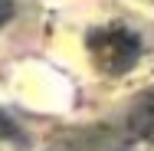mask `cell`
Here are the masks:
<instances>
[{
  "mask_svg": "<svg viewBox=\"0 0 154 151\" xmlns=\"http://www.w3.org/2000/svg\"><path fill=\"white\" fill-rule=\"evenodd\" d=\"M89 53H92V62L102 72L122 76V72H128L138 62L141 43H138V36L128 27L112 23V27H98V30L89 33Z\"/></svg>",
  "mask_w": 154,
  "mask_h": 151,
  "instance_id": "1",
  "label": "cell"
},
{
  "mask_svg": "<svg viewBox=\"0 0 154 151\" xmlns=\"http://www.w3.org/2000/svg\"><path fill=\"white\" fill-rule=\"evenodd\" d=\"M131 125H134V131L141 135V138H148L154 141V89L138 102V109L131 112Z\"/></svg>",
  "mask_w": 154,
  "mask_h": 151,
  "instance_id": "2",
  "label": "cell"
},
{
  "mask_svg": "<svg viewBox=\"0 0 154 151\" xmlns=\"http://www.w3.org/2000/svg\"><path fill=\"white\" fill-rule=\"evenodd\" d=\"M7 17H10V0H0V27L7 23Z\"/></svg>",
  "mask_w": 154,
  "mask_h": 151,
  "instance_id": "3",
  "label": "cell"
}]
</instances>
